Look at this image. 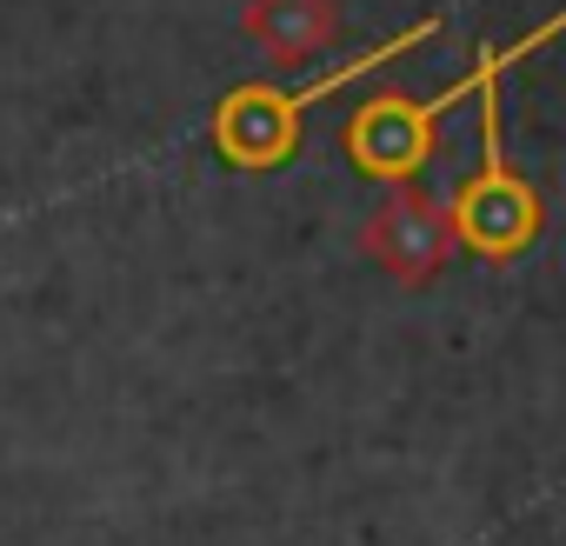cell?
I'll return each instance as SVG.
<instances>
[{
  "mask_svg": "<svg viewBox=\"0 0 566 546\" xmlns=\"http://www.w3.org/2000/svg\"><path fill=\"white\" fill-rule=\"evenodd\" d=\"M566 34V8L559 14H546L539 28H526L513 48H486V74H480V167H473V180L453 193V207H447V233L467 246V253H480V260H513V253H526L533 240H539V193L506 167V120H500V81L520 67V61H533L539 48H553Z\"/></svg>",
  "mask_w": 566,
  "mask_h": 546,
  "instance_id": "6da1fadb",
  "label": "cell"
},
{
  "mask_svg": "<svg viewBox=\"0 0 566 546\" xmlns=\"http://www.w3.org/2000/svg\"><path fill=\"white\" fill-rule=\"evenodd\" d=\"M433 28H440V21H413L407 34H394V41H380V48L354 54V61H347V67H334L327 81H307V87H294V94H287V87H266V81H253V87L227 94V101H220V114H213V147H220L233 167H273V160H287V154H294V140H301V114H307L314 101L340 94L347 81L380 74L394 54H407V48L433 41Z\"/></svg>",
  "mask_w": 566,
  "mask_h": 546,
  "instance_id": "7a4b0ae2",
  "label": "cell"
},
{
  "mask_svg": "<svg viewBox=\"0 0 566 546\" xmlns=\"http://www.w3.org/2000/svg\"><path fill=\"white\" fill-rule=\"evenodd\" d=\"M467 94H480V54H473V74L453 81V87L433 94V101H413V94H380V101H367V107L354 114V127H347V147H354L360 174H374V180H407V174L427 160L433 127H440Z\"/></svg>",
  "mask_w": 566,
  "mask_h": 546,
  "instance_id": "3957f363",
  "label": "cell"
},
{
  "mask_svg": "<svg viewBox=\"0 0 566 546\" xmlns=\"http://www.w3.org/2000/svg\"><path fill=\"white\" fill-rule=\"evenodd\" d=\"M367 240H374V253H387L400 273H427V266H440V253H447V213H433L427 200H400V207H387V213L367 227Z\"/></svg>",
  "mask_w": 566,
  "mask_h": 546,
  "instance_id": "277c9868",
  "label": "cell"
}]
</instances>
